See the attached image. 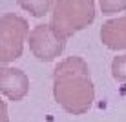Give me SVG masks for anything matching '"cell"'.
<instances>
[{"instance_id": "cell-4", "label": "cell", "mask_w": 126, "mask_h": 122, "mask_svg": "<svg viewBox=\"0 0 126 122\" xmlns=\"http://www.w3.org/2000/svg\"><path fill=\"white\" fill-rule=\"evenodd\" d=\"M29 37V47L38 60H53L64 49V40L53 33L47 24H38L31 29Z\"/></svg>"}, {"instance_id": "cell-7", "label": "cell", "mask_w": 126, "mask_h": 122, "mask_svg": "<svg viewBox=\"0 0 126 122\" xmlns=\"http://www.w3.org/2000/svg\"><path fill=\"white\" fill-rule=\"evenodd\" d=\"M24 11L31 13L33 16H44L53 7V0H16Z\"/></svg>"}, {"instance_id": "cell-8", "label": "cell", "mask_w": 126, "mask_h": 122, "mask_svg": "<svg viewBox=\"0 0 126 122\" xmlns=\"http://www.w3.org/2000/svg\"><path fill=\"white\" fill-rule=\"evenodd\" d=\"M99 7L102 15H113L126 9V0H99Z\"/></svg>"}, {"instance_id": "cell-3", "label": "cell", "mask_w": 126, "mask_h": 122, "mask_svg": "<svg viewBox=\"0 0 126 122\" xmlns=\"http://www.w3.org/2000/svg\"><path fill=\"white\" fill-rule=\"evenodd\" d=\"M29 35L26 18L7 13L0 16V64L15 60L22 55L24 40Z\"/></svg>"}, {"instance_id": "cell-1", "label": "cell", "mask_w": 126, "mask_h": 122, "mask_svg": "<svg viewBox=\"0 0 126 122\" xmlns=\"http://www.w3.org/2000/svg\"><path fill=\"white\" fill-rule=\"evenodd\" d=\"M55 97L71 113H82L90 108L93 88L88 68L80 58H68L55 69Z\"/></svg>"}, {"instance_id": "cell-6", "label": "cell", "mask_w": 126, "mask_h": 122, "mask_svg": "<svg viewBox=\"0 0 126 122\" xmlns=\"http://www.w3.org/2000/svg\"><path fill=\"white\" fill-rule=\"evenodd\" d=\"M101 40L110 49H126V15L102 24Z\"/></svg>"}, {"instance_id": "cell-9", "label": "cell", "mask_w": 126, "mask_h": 122, "mask_svg": "<svg viewBox=\"0 0 126 122\" xmlns=\"http://www.w3.org/2000/svg\"><path fill=\"white\" fill-rule=\"evenodd\" d=\"M111 75L117 80H126V55L115 56L111 64Z\"/></svg>"}, {"instance_id": "cell-2", "label": "cell", "mask_w": 126, "mask_h": 122, "mask_svg": "<svg viewBox=\"0 0 126 122\" xmlns=\"http://www.w3.org/2000/svg\"><path fill=\"white\" fill-rule=\"evenodd\" d=\"M95 18L93 0H59L53 4L49 27L59 38L66 40L73 33L84 29Z\"/></svg>"}, {"instance_id": "cell-5", "label": "cell", "mask_w": 126, "mask_h": 122, "mask_svg": "<svg viewBox=\"0 0 126 122\" xmlns=\"http://www.w3.org/2000/svg\"><path fill=\"white\" fill-rule=\"evenodd\" d=\"M28 77L20 69L0 68V91L13 100H20L28 93Z\"/></svg>"}, {"instance_id": "cell-10", "label": "cell", "mask_w": 126, "mask_h": 122, "mask_svg": "<svg viewBox=\"0 0 126 122\" xmlns=\"http://www.w3.org/2000/svg\"><path fill=\"white\" fill-rule=\"evenodd\" d=\"M0 122H7V115H6V104L0 100Z\"/></svg>"}]
</instances>
